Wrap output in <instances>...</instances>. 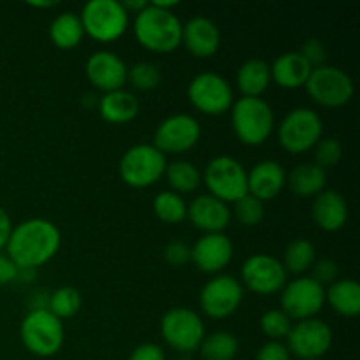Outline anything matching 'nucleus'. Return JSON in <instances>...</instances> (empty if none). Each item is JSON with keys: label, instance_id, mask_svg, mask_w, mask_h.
<instances>
[{"label": "nucleus", "instance_id": "1", "mask_svg": "<svg viewBox=\"0 0 360 360\" xmlns=\"http://www.w3.org/2000/svg\"><path fill=\"white\" fill-rule=\"evenodd\" d=\"M62 245L60 229L46 218H28L13 227L7 241V257L18 269H39L58 253Z\"/></svg>", "mask_w": 360, "mask_h": 360}, {"label": "nucleus", "instance_id": "2", "mask_svg": "<svg viewBox=\"0 0 360 360\" xmlns=\"http://www.w3.org/2000/svg\"><path fill=\"white\" fill-rule=\"evenodd\" d=\"M183 23L172 11L150 6L136 14L134 35L144 49L151 53H172L181 46Z\"/></svg>", "mask_w": 360, "mask_h": 360}, {"label": "nucleus", "instance_id": "3", "mask_svg": "<svg viewBox=\"0 0 360 360\" xmlns=\"http://www.w3.org/2000/svg\"><path fill=\"white\" fill-rule=\"evenodd\" d=\"M231 122L243 144L260 146L273 134L274 111L262 97H241L232 104Z\"/></svg>", "mask_w": 360, "mask_h": 360}, {"label": "nucleus", "instance_id": "4", "mask_svg": "<svg viewBox=\"0 0 360 360\" xmlns=\"http://www.w3.org/2000/svg\"><path fill=\"white\" fill-rule=\"evenodd\" d=\"M20 338L32 355L48 359L62 350L65 343V329L62 320L48 309H30L21 320Z\"/></svg>", "mask_w": 360, "mask_h": 360}, {"label": "nucleus", "instance_id": "5", "mask_svg": "<svg viewBox=\"0 0 360 360\" xmlns=\"http://www.w3.org/2000/svg\"><path fill=\"white\" fill-rule=\"evenodd\" d=\"M81 25L88 37L97 42H115L129 28V13L118 0H90L79 14Z\"/></svg>", "mask_w": 360, "mask_h": 360}, {"label": "nucleus", "instance_id": "6", "mask_svg": "<svg viewBox=\"0 0 360 360\" xmlns=\"http://www.w3.org/2000/svg\"><path fill=\"white\" fill-rule=\"evenodd\" d=\"M167 169V157L153 144H136L122 155L120 178L130 188H148L160 181Z\"/></svg>", "mask_w": 360, "mask_h": 360}, {"label": "nucleus", "instance_id": "7", "mask_svg": "<svg viewBox=\"0 0 360 360\" xmlns=\"http://www.w3.org/2000/svg\"><path fill=\"white\" fill-rule=\"evenodd\" d=\"M210 195L221 202L231 204L248 193V171L245 165L229 155H220L210 160L202 172Z\"/></svg>", "mask_w": 360, "mask_h": 360}, {"label": "nucleus", "instance_id": "8", "mask_svg": "<svg viewBox=\"0 0 360 360\" xmlns=\"http://www.w3.org/2000/svg\"><path fill=\"white\" fill-rule=\"evenodd\" d=\"M323 134V122L316 111L309 108H295L285 115L278 125V141L281 148L292 155L313 150Z\"/></svg>", "mask_w": 360, "mask_h": 360}, {"label": "nucleus", "instance_id": "9", "mask_svg": "<svg viewBox=\"0 0 360 360\" xmlns=\"http://www.w3.org/2000/svg\"><path fill=\"white\" fill-rule=\"evenodd\" d=\"M160 334L169 348L188 355L199 350L200 343L206 338V326L199 313L190 308L167 309L160 320Z\"/></svg>", "mask_w": 360, "mask_h": 360}, {"label": "nucleus", "instance_id": "10", "mask_svg": "<svg viewBox=\"0 0 360 360\" xmlns=\"http://www.w3.org/2000/svg\"><path fill=\"white\" fill-rule=\"evenodd\" d=\"M306 91L322 108H343L354 97V81L343 69L334 65H323L313 69L304 84Z\"/></svg>", "mask_w": 360, "mask_h": 360}, {"label": "nucleus", "instance_id": "11", "mask_svg": "<svg viewBox=\"0 0 360 360\" xmlns=\"http://www.w3.org/2000/svg\"><path fill=\"white\" fill-rule=\"evenodd\" d=\"M188 101L197 111L207 116H220L234 104L232 84L217 72L197 74L188 84Z\"/></svg>", "mask_w": 360, "mask_h": 360}, {"label": "nucleus", "instance_id": "12", "mask_svg": "<svg viewBox=\"0 0 360 360\" xmlns=\"http://www.w3.org/2000/svg\"><path fill=\"white\" fill-rule=\"evenodd\" d=\"M280 302L292 322L315 319L326 306V288L309 276H299L281 288Z\"/></svg>", "mask_w": 360, "mask_h": 360}, {"label": "nucleus", "instance_id": "13", "mask_svg": "<svg viewBox=\"0 0 360 360\" xmlns=\"http://www.w3.org/2000/svg\"><path fill=\"white\" fill-rule=\"evenodd\" d=\"M243 297H245V288L241 281L229 274H217L200 290V311L213 320L229 319L238 311Z\"/></svg>", "mask_w": 360, "mask_h": 360}, {"label": "nucleus", "instance_id": "14", "mask_svg": "<svg viewBox=\"0 0 360 360\" xmlns=\"http://www.w3.org/2000/svg\"><path fill=\"white\" fill-rule=\"evenodd\" d=\"M334 334L329 323L319 319L295 322L287 336V348L299 360H322L333 347Z\"/></svg>", "mask_w": 360, "mask_h": 360}, {"label": "nucleus", "instance_id": "15", "mask_svg": "<svg viewBox=\"0 0 360 360\" xmlns=\"http://www.w3.org/2000/svg\"><path fill=\"white\" fill-rule=\"evenodd\" d=\"M287 271L281 260L269 253L248 257L241 267V285L257 295H274L287 285Z\"/></svg>", "mask_w": 360, "mask_h": 360}, {"label": "nucleus", "instance_id": "16", "mask_svg": "<svg viewBox=\"0 0 360 360\" xmlns=\"http://www.w3.org/2000/svg\"><path fill=\"white\" fill-rule=\"evenodd\" d=\"M200 123L192 115L167 116L158 123L153 136V146L164 155L186 153L200 141Z\"/></svg>", "mask_w": 360, "mask_h": 360}, {"label": "nucleus", "instance_id": "17", "mask_svg": "<svg viewBox=\"0 0 360 360\" xmlns=\"http://www.w3.org/2000/svg\"><path fill=\"white\" fill-rule=\"evenodd\" d=\"M127 70L129 67L123 62L122 56L108 51V49L91 53L84 65L88 81L104 94L123 90V86L127 84Z\"/></svg>", "mask_w": 360, "mask_h": 360}, {"label": "nucleus", "instance_id": "18", "mask_svg": "<svg viewBox=\"0 0 360 360\" xmlns=\"http://www.w3.org/2000/svg\"><path fill=\"white\" fill-rule=\"evenodd\" d=\"M232 257H234V245L229 236L220 232V234L200 236L192 246L190 260L195 264L200 273L220 274L231 264Z\"/></svg>", "mask_w": 360, "mask_h": 360}, {"label": "nucleus", "instance_id": "19", "mask_svg": "<svg viewBox=\"0 0 360 360\" xmlns=\"http://www.w3.org/2000/svg\"><path fill=\"white\" fill-rule=\"evenodd\" d=\"M186 218L204 234H220L231 224L232 211L229 204L221 202L210 193H202L188 204Z\"/></svg>", "mask_w": 360, "mask_h": 360}, {"label": "nucleus", "instance_id": "20", "mask_svg": "<svg viewBox=\"0 0 360 360\" xmlns=\"http://www.w3.org/2000/svg\"><path fill=\"white\" fill-rule=\"evenodd\" d=\"M181 44L195 58H211L221 44L220 28L206 16L190 18L181 30Z\"/></svg>", "mask_w": 360, "mask_h": 360}, {"label": "nucleus", "instance_id": "21", "mask_svg": "<svg viewBox=\"0 0 360 360\" xmlns=\"http://www.w3.org/2000/svg\"><path fill=\"white\" fill-rule=\"evenodd\" d=\"M287 186V172L276 160H262L248 171V193L260 202L273 200Z\"/></svg>", "mask_w": 360, "mask_h": 360}, {"label": "nucleus", "instance_id": "22", "mask_svg": "<svg viewBox=\"0 0 360 360\" xmlns=\"http://www.w3.org/2000/svg\"><path fill=\"white\" fill-rule=\"evenodd\" d=\"M311 218L323 232H338L348 221V202L338 190H323L313 197Z\"/></svg>", "mask_w": 360, "mask_h": 360}, {"label": "nucleus", "instance_id": "23", "mask_svg": "<svg viewBox=\"0 0 360 360\" xmlns=\"http://www.w3.org/2000/svg\"><path fill=\"white\" fill-rule=\"evenodd\" d=\"M271 81L285 90H297L302 88L311 74V65L306 62L299 51L281 53L271 63Z\"/></svg>", "mask_w": 360, "mask_h": 360}, {"label": "nucleus", "instance_id": "24", "mask_svg": "<svg viewBox=\"0 0 360 360\" xmlns=\"http://www.w3.org/2000/svg\"><path fill=\"white\" fill-rule=\"evenodd\" d=\"M98 112L102 120L112 125L129 123L139 115V101L132 91L116 90L104 94L98 101Z\"/></svg>", "mask_w": 360, "mask_h": 360}, {"label": "nucleus", "instance_id": "25", "mask_svg": "<svg viewBox=\"0 0 360 360\" xmlns=\"http://www.w3.org/2000/svg\"><path fill=\"white\" fill-rule=\"evenodd\" d=\"M271 83L269 63L260 58L246 60L236 74V84L243 97H262Z\"/></svg>", "mask_w": 360, "mask_h": 360}, {"label": "nucleus", "instance_id": "26", "mask_svg": "<svg viewBox=\"0 0 360 360\" xmlns=\"http://www.w3.org/2000/svg\"><path fill=\"white\" fill-rule=\"evenodd\" d=\"M287 186L297 197H316L327 186V172L316 164L295 165L287 174Z\"/></svg>", "mask_w": 360, "mask_h": 360}, {"label": "nucleus", "instance_id": "27", "mask_svg": "<svg viewBox=\"0 0 360 360\" xmlns=\"http://www.w3.org/2000/svg\"><path fill=\"white\" fill-rule=\"evenodd\" d=\"M326 302L341 316L354 319L360 313V285L355 280H336L326 288Z\"/></svg>", "mask_w": 360, "mask_h": 360}, {"label": "nucleus", "instance_id": "28", "mask_svg": "<svg viewBox=\"0 0 360 360\" xmlns=\"http://www.w3.org/2000/svg\"><path fill=\"white\" fill-rule=\"evenodd\" d=\"M83 25H81L79 14L67 11L58 14L49 25V37L51 42L60 49H74L83 41Z\"/></svg>", "mask_w": 360, "mask_h": 360}, {"label": "nucleus", "instance_id": "29", "mask_svg": "<svg viewBox=\"0 0 360 360\" xmlns=\"http://www.w3.org/2000/svg\"><path fill=\"white\" fill-rule=\"evenodd\" d=\"M165 178L171 186V192L183 195V193H192L199 188L200 183H202V172L192 162L174 160L167 164Z\"/></svg>", "mask_w": 360, "mask_h": 360}, {"label": "nucleus", "instance_id": "30", "mask_svg": "<svg viewBox=\"0 0 360 360\" xmlns=\"http://www.w3.org/2000/svg\"><path fill=\"white\" fill-rule=\"evenodd\" d=\"M197 352L202 360H234L239 354V341L232 333L217 330L204 338Z\"/></svg>", "mask_w": 360, "mask_h": 360}, {"label": "nucleus", "instance_id": "31", "mask_svg": "<svg viewBox=\"0 0 360 360\" xmlns=\"http://www.w3.org/2000/svg\"><path fill=\"white\" fill-rule=\"evenodd\" d=\"M316 260V248L308 239H294L290 245L285 248L283 253V267L285 271L292 274H304L313 267Z\"/></svg>", "mask_w": 360, "mask_h": 360}, {"label": "nucleus", "instance_id": "32", "mask_svg": "<svg viewBox=\"0 0 360 360\" xmlns=\"http://www.w3.org/2000/svg\"><path fill=\"white\" fill-rule=\"evenodd\" d=\"M186 210H188V204L185 202V199L181 195H178V193L171 192V190L157 193V197L153 199L155 214L164 224L176 225L185 221Z\"/></svg>", "mask_w": 360, "mask_h": 360}, {"label": "nucleus", "instance_id": "33", "mask_svg": "<svg viewBox=\"0 0 360 360\" xmlns=\"http://www.w3.org/2000/svg\"><path fill=\"white\" fill-rule=\"evenodd\" d=\"M83 304V299L77 288L60 287L48 297V311L53 313L58 320L72 319L77 315Z\"/></svg>", "mask_w": 360, "mask_h": 360}, {"label": "nucleus", "instance_id": "34", "mask_svg": "<svg viewBox=\"0 0 360 360\" xmlns=\"http://www.w3.org/2000/svg\"><path fill=\"white\" fill-rule=\"evenodd\" d=\"M160 67L153 62H137L127 70V83L139 91H150L160 84Z\"/></svg>", "mask_w": 360, "mask_h": 360}, {"label": "nucleus", "instance_id": "35", "mask_svg": "<svg viewBox=\"0 0 360 360\" xmlns=\"http://www.w3.org/2000/svg\"><path fill=\"white\" fill-rule=\"evenodd\" d=\"M292 326L294 322L281 309H269L260 316V330L269 341L287 340Z\"/></svg>", "mask_w": 360, "mask_h": 360}, {"label": "nucleus", "instance_id": "36", "mask_svg": "<svg viewBox=\"0 0 360 360\" xmlns=\"http://www.w3.org/2000/svg\"><path fill=\"white\" fill-rule=\"evenodd\" d=\"M234 217L245 227H255L266 217V206L259 199L246 193L245 197L234 202Z\"/></svg>", "mask_w": 360, "mask_h": 360}, {"label": "nucleus", "instance_id": "37", "mask_svg": "<svg viewBox=\"0 0 360 360\" xmlns=\"http://www.w3.org/2000/svg\"><path fill=\"white\" fill-rule=\"evenodd\" d=\"M313 157L319 167H322L326 171L327 167H334L338 162L343 157V144L340 143V139L336 137H326V139H320L316 143V146L313 148Z\"/></svg>", "mask_w": 360, "mask_h": 360}, {"label": "nucleus", "instance_id": "38", "mask_svg": "<svg viewBox=\"0 0 360 360\" xmlns=\"http://www.w3.org/2000/svg\"><path fill=\"white\" fill-rule=\"evenodd\" d=\"M302 58L311 65V69H319V67L327 65V48L320 39H308L302 42L301 49H299Z\"/></svg>", "mask_w": 360, "mask_h": 360}, {"label": "nucleus", "instance_id": "39", "mask_svg": "<svg viewBox=\"0 0 360 360\" xmlns=\"http://www.w3.org/2000/svg\"><path fill=\"white\" fill-rule=\"evenodd\" d=\"M309 271H311V276L309 278L315 280L319 285H322L323 288L333 285L338 280V274H340V267L330 259H316Z\"/></svg>", "mask_w": 360, "mask_h": 360}, {"label": "nucleus", "instance_id": "40", "mask_svg": "<svg viewBox=\"0 0 360 360\" xmlns=\"http://www.w3.org/2000/svg\"><path fill=\"white\" fill-rule=\"evenodd\" d=\"M164 259L165 262L172 267L185 266V264H188L190 259H192V246H190L188 243L174 239V241H171L164 248Z\"/></svg>", "mask_w": 360, "mask_h": 360}, {"label": "nucleus", "instance_id": "41", "mask_svg": "<svg viewBox=\"0 0 360 360\" xmlns=\"http://www.w3.org/2000/svg\"><path fill=\"white\" fill-rule=\"evenodd\" d=\"M255 360H292V355L283 341H267L259 348Z\"/></svg>", "mask_w": 360, "mask_h": 360}, {"label": "nucleus", "instance_id": "42", "mask_svg": "<svg viewBox=\"0 0 360 360\" xmlns=\"http://www.w3.org/2000/svg\"><path fill=\"white\" fill-rule=\"evenodd\" d=\"M129 360H167L165 352L160 345L157 343H143L136 347L130 354Z\"/></svg>", "mask_w": 360, "mask_h": 360}, {"label": "nucleus", "instance_id": "43", "mask_svg": "<svg viewBox=\"0 0 360 360\" xmlns=\"http://www.w3.org/2000/svg\"><path fill=\"white\" fill-rule=\"evenodd\" d=\"M18 271L20 269L16 267V264H14L7 255H2V253H0V287L16 281Z\"/></svg>", "mask_w": 360, "mask_h": 360}, {"label": "nucleus", "instance_id": "44", "mask_svg": "<svg viewBox=\"0 0 360 360\" xmlns=\"http://www.w3.org/2000/svg\"><path fill=\"white\" fill-rule=\"evenodd\" d=\"M13 220H11L9 213L0 206V252L7 246V241L11 238V232H13Z\"/></svg>", "mask_w": 360, "mask_h": 360}, {"label": "nucleus", "instance_id": "45", "mask_svg": "<svg viewBox=\"0 0 360 360\" xmlns=\"http://www.w3.org/2000/svg\"><path fill=\"white\" fill-rule=\"evenodd\" d=\"M122 6L129 14H139L141 11L150 6V2H146V0H123Z\"/></svg>", "mask_w": 360, "mask_h": 360}, {"label": "nucleus", "instance_id": "46", "mask_svg": "<svg viewBox=\"0 0 360 360\" xmlns=\"http://www.w3.org/2000/svg\"><path fill=\"white\" fill-rule=\"evenodd\" d=\"M153 6L160 7V9H165V11H172L174 7H178V0H155V2H151Z\"/></svg>", "mask_w": 360, "mask_h": 360}, {"label": "nucleus", "instance_id": "47", "mask_svg": "<svg viewBox=\"0 0 360 360\" xmlns=\"http://www.w3.org/2000/svg\"><path fill=\"white\" fill-rule=\"evenodd\" d=\"M28 6L35 7V9H46V7L58 6V2H30V4H28Z\"/></svg>", "mask_w": 360, "mask_h": 360}, {"label": "nucleus", "instance_id": "48", "mask_svg": "<svg viewBox=\"0 0 360 360\" xmlns=\"http://www.w3.org/2000/svg\"><path fill=\"white\" fill-rule=\"evenodd\" d=\"M322 360H323V359H322Z\"/></svg>", "mask_w": 360, "mask_h": 360}]
</instances>
